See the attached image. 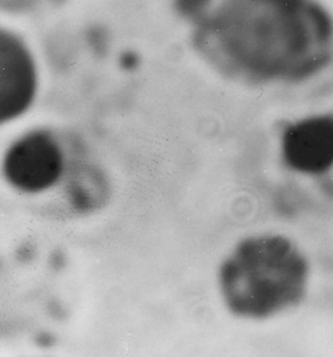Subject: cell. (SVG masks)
Listing matches in <instances>:
<instances>
[{
  "label": "cell",
  "mask_w": 333,
  "mask_h": 357,
  "mask_svg": "<svg viewBox=\"0 0 333 357\" xmlns=\"http://www.w3.org/2000/svg\"><path fill=\"white\" fill-rule=\"evenodd\" d=\"M311 267L300 248L276 233L238 243L219 266V293L228 312L261 321L299 307L310 284Z\"/></svg>",
  "instance_id": "1"
},
{
  "label": "cell",
  "mask_w": 333,
  "mask_h": 357,
  "mask_svg": "<svg viewBox=\"0 0 333 357\" xmlns=\"http://www.w3.org/2000/svg\"><path fill=\"white\" fill-rule=\"evenodd\" d=\"M63 165V154L55 140L45 133H31L9 149L4 172L17 190L40 193L59 181Z\"/></svg>",
  "instance_id": "2"
},
{
  "label": "cell",
  "mask_w": 333,
  "mask_h": 357,
  "mask_svg": "<svg viewBox=\"0 0 333 357\" xmlns=\"http://www.w3.org/2000/svg\"><path fill=\"white\" fill-rule=\"evenodd\" d=\"M283 156L293 171L309 176L333 166V120L317 116L299 121L284 132Z\"/></svg>",
  "instance_id": "3"
},
{
  "label": "cell",
  "mask_w": 333,
  "mask_h": 357,
  "mask_svg": "<svg viewBox=\"0 0 333 357\" xmlns=\"http://www.w3.org/2000/svg\"><path fill=\"white\" fill-rule=\"evenodd\" d=\"M0 82L2 118H11L30 103L35 87L30 58L20 43L11 36L3 35L1 38Z\"/></svg>",
  "instance_id": "4"
},
{
  "label": "cell",
  "mask_w": 333,
  "mask_h": 357,
  "mask_svg": "<svg viewBox=\"0 0 333 357\" xmlns=\"http://www.w3.org/2000/svg\"><path fill=\"white\" fill-rule=\"evenodd\" d=\"M206 0H178L180 8L187 13H193V12L199 10V7L203 6Z\"/></svg>",
  "instance_id": "5"
}]
</instances>
